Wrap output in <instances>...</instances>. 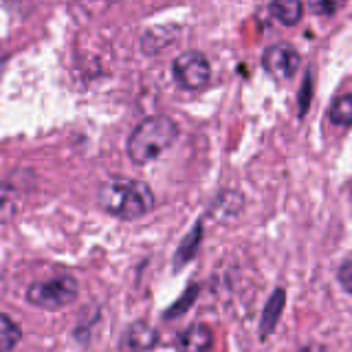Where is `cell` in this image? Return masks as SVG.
Listing matches in <instances>:
<instances>
[{
    "label": "cell",
    "mask_w": 352,
    "mask_h": 352,
    "mask_svg": "<svg viewBox=\"0 0 352 352\" xmlns=\"http://www.w3.org/2000/svg\"><path fill=\"white\" fill-rule=\"evenodd\" d=\"M99 207L119 220H137L154 207V194L143 181L110 179L99 187Z\"/></svg>",
    "instance_id": "obj_1"
},
{
    "label": "cell",
    "mask_w": 352,
    "mask_h": 352,
    "mask_svg": "<svg viewBox=\"0 0 352 352\" xmlns=\"http://www.w3.org/2000/svg\"><path fill=\"white\" fill-rule=\"evenodd\" d=\"M179 139V126L168 115L146 117L128 137V157L137 165L157 161Z\"/></svg>",
    "instance_id": "obj_2"
},
{
    "label": "cell",
    "mask_w": 352,
    "mask_h": 352,
    "mask_svg": "<svg viewBox=\"0 0 352 352\" xmlns=\"http://www.w3.org/2000/svg\"><path fill=\"white\" fill-rule=\"evenodd\" d=\"M80 295V284L71 275H58V278L36 282L29 286L27 302L42 311H60L71 306Z\"/></svg>",
    "instance_id": "obj_3"
},
{
    "label": "cell",
    "mask_w": 352,
    "mask_h": 352,
    "mask_svg": "<svg viewBox=\"0 0 352 352\" xmlns=\"http://www.w3.org/2000/svg\"><path fill=\"white\" fill-rule=\"evenodd\" d=\"M172 75L176 84L185 91H201L212 77V66L201 51H187L174 60Z\"/></svg>",
    "instance_id": "obj_4"
},
{
    "label": "cell",
    "mask_w": 352,
    "mask_h": 352,
    "mask_svg": "<svg viewBox=\"0 0 352 352\" xmlns=\"http://www.w3.org/2000/svg\"><path fill=\"white\" fill-rule=\"evenodd\" d=\"M300 64H302L300 53L286 42L271 44V47H267L262 53L264 71L271 77H275V80H291L297 73V69H300Z\"/></svg>",
    "instance_id": "obj_5"
},
{
    "label": "cell",
    "mask_w": 352,
    "mask_h": 352,
    "mask_svg": "<svg viewBox=\"0 0 352 352\" xmlns=\"http://www.w3.org/2000/svg\"><path fill=\"white\" fill-rule=\"evenodd\" d=\"M159 344V333L146 322H135L121 335V350H152Z\"/></svg>",
    "instance_id": "obj_6"
},
{
    "label": "cell",
    "mask_w": 352,
    "mask_h": 352,
    "mask_svg": "<svg viewBox=\"0 0 352 352\" xmlns=\"http://www.w3.org/2000/svg\"><path fill=\"white\" fill-rule=\"evenodd\" d=\"M176 348L187 352H205L214 348V333L205 324H192L176 337Z\"/></svg>",
    "instance_id": "obj_7"
},
{
    "label": "cell",
    "mask_w": 352,
    "mask_h": 352,
    "mask_svg": "<svg viewBox=\"0 0 352 352\" xmlns=\"http://www.w3.org/2000/svg\"><path fill=\"white\" fill-rule=\"evenodd\" d=\"M284 304H286V291L284 289H275L273 295L269 297L267 306H264V313L260 319V339H269V335L278 326L282 311H284Z\"/></svg>",
    "instance_id": "obj_8"
},
{
    "label": "cell",
    "mask_w": 352,
    "mask_h": 352,
    "mask_svg": "<svg viewBox=\"0 0 352 352\" xmlns=\"http://www.w3.org/2000/svg\"><path fill=\"white\" fill-rule=\"evenodd\" d=\"M269 11L280 25L295 27L304 16V3L302 0H271Z\"/></svg>",
    "instance_id": "obj_9"
},
{
    "label": "cell",
    "mask_w": 352,
    "mask_h": 352,
    "mask_svg": "<svg viewBox=\"0 0 352 352\" xmlns=\"http://www.w3.org/2000/svg\"><path fill=\"white\" fill-rule=\"evenodd\" d=\"M201 229H203V220H196L194 229L187 234V238L181 242L179 251H176V258H174V267L176 269H181L185 262H190L196 256V251H198V247H201V240H203V231Z\"/></svg>",
    "instance_id": "obj_10"
},
{
    "label": "cell",
    "mask_w": 352,
    "mask_h": 352,
    "mask_svg": "<svg viewBox=\"0 0 352 352\" xmlns=\"http://www.w3.org/2000/svg\"><path fill=\"white\" fill-rule=\"evenodd\" d=\"M328 119L333 121L335 126H352V93L339 95L333 99V104L328 108Z\"/></svg>",
    "instance_id": "obj_11"
},
{
    "label": "cell",
    "mask_w": 352,
    "mask_h": 352,
    "mask_svg": "<svg viewBox=\"0 0 352 352\" xmlns=\"http://www.w3.org/2000/svg\"><path fill=\"white\" fill-rule=\"evenodd\" d=\"M20 209V196L11 185L0 183V223L14 220Z\"/></svg>",
    "instance_id": "obj_12"
},
{
    "label": "cell",
    "mask_w": 352,
    "mask_h": 352,
    "mask_svg": "<svg viewBox=\"0 0 352 352\" xmlns=\"http://www.w3.org/2000/svg\"><path fill=\"white\" fill-rule=\"evenodd\" d=\"M22 330L9 315L0 313V352H9L20 344Z\"/></svg>",
    "instance_id": "obj_13"
},
{
    "label": "cell",
    "mask_w": 352,
    "mask_h": 352,
    "mask_svg": "<svg viewBox=\"0 0 352 352\" xmlns=\"http://www.w3.org/2000/svg\"><path fill=\"white\" fill-rule=\"evenodd\" d=\"M198 293H201V286H198V284H192L190 289H187V291L179 297V300H176V302L168 308V311L163 313V317H165V319H176V317L185 315L187 311H190V306L194 304V300L198 297Z\"/></svg>",
    "instance_id": "obj_14"
},
{
    "label": "cell",
    "mask_w": 352,
    "mask_h": 352,
    "mask_svg": "<svg viewBox=\"0 0 352 352\" xmlns=\"http://www.w3.org/2000/svg\"><path fill=\"white\" fill-rule=\"evenodd\" d=\"M346 0H308V9L315 16H335L344 7Z\"/></svg>",
    "instance_id": "obj_15"
},
{
    "label": "cell",
    "mask_w": 352,
    "mask_h": 352,
    "mask_svg": "<svg viewBox=\"0 0 352 352\" xmlns=\"http://www.w3.org/2000/svg\"><path fill=\"white\" fill-rule=\"evenodd\" d=\"M311 99H313V75H311V71H308L304 82H302V88H300V117H304L308 113Z\"/></svg>",
    "instance_id": "obj_16"
},
{
    "label": "cell",
    "mask_w": 352,
    "mask_h": 352,
    "mask_svg": "<svg viewBox=\"0 0 352 352\" xmlns=\"http://www.w3.org/2000/svg\"><path fill=\"white\" fill-rule=\"evenodd\" d=\"M339 282L352 295V258L341 264V269H339Z\"/></svg>",
    "instance_id": "obj_17"
}]
</instances>
